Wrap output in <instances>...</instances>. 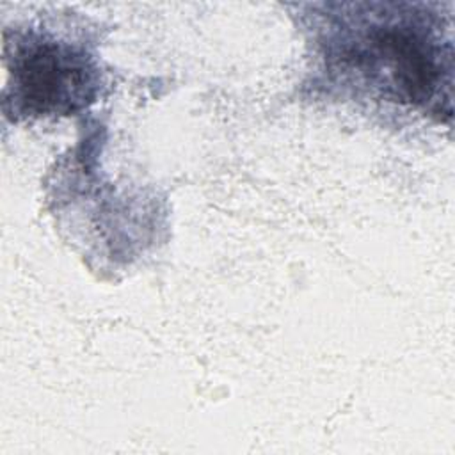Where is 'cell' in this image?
<instances>
[{"label": "cell", "mask_w": 455, "mask_h": 455, "mask_svg": "<svg viewBox=\"0 0 455 455\" xmlns=\"http://www.w3.org/2000/svg\"><path fill=\"white\" fill-rule=\"evenodd\" d=\"M309 50L313 98L453 116V12L439 2L293 4Z\"/></svg>", "instance_id": "obj_1"}, {"label": "cell", "mask_w": 455, "mask_h": 455, "mask_svg": "<svg viewBox=\"0 0 455 455\" xmlns=\"http://www.w3.org/2000/svg\"><path fill=\"white\" fill-rule=\"evenodd\" d=\"M98 30L80 16H44L4 28L2 112L11 121L68 117L105 85Z\"/></svg>", "instance_id": "obj_2"}]
</instances>
